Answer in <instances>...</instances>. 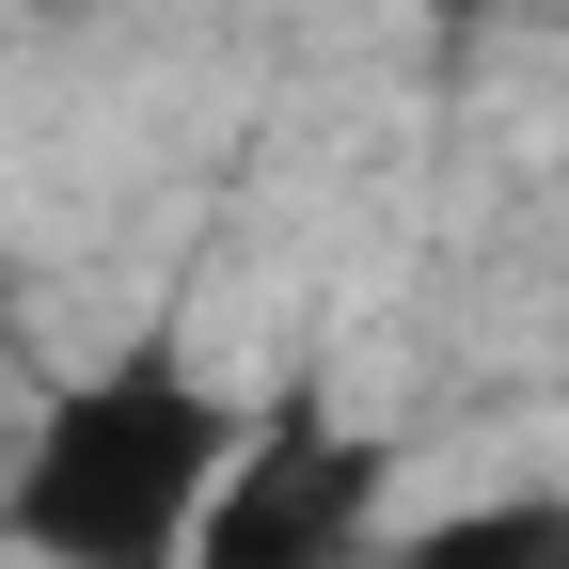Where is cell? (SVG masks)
Wrapping results in <instances>:
<instances>
[{"instance_id": "obj_1", "label": "cell", "mask_w": 569, "mask_h": 569, "mask_svg": "<svg viewBox=\"0 0 569 569\" xmlns=\"http://www.w3.org/2000/svg\"><path fill=\"white\" fill-rule=\"evenodd\" d=\"M238 443V396L174 332H111L80 380H48L0 459V553L32 569H190V507Z\"/></svg>"}, {"instance_id": "obj_2", "label": "cell", "mask_w": 569, "mask_h": 569, "mask_svg": "<svg viewBox=\"0 0 569 569\" xmlns=\"http://www.w3.org/2000/svg\"><path fill=\"white\" fill-rule=\"evenodd\" d=\"M380 522H396V443L332 380H284L269 411H238L206 475L190 569H380Z\"/></svg>"}, {"instance_id": "obj_3", "label": "cell", "mask_w": 569, "mask_h": 569, "mask_svg": "<svg viewBox=\"0 0 569 569\" xmlns=\"http://www.w3.org/2000/svg\"><path fill=\"white\" fill-rule=\"evenodd\" d=\"M380 569H569V490L522 475V490H475L443 522H380Z\"/></svg>"}, {"instance_id": "obj_4", "label": "cell", "mask_w": 569, "mask_h": 569, "mask_svg": "<svg viewBox=\"0 0 569 569\" xmlns=\"http://www.w3.org/2000/svg\"><path fill=\"white\" fill-rule=\"evenodd\" d=\"M443 17H475V0H443Z\"/></svg>"}]
</instances>
